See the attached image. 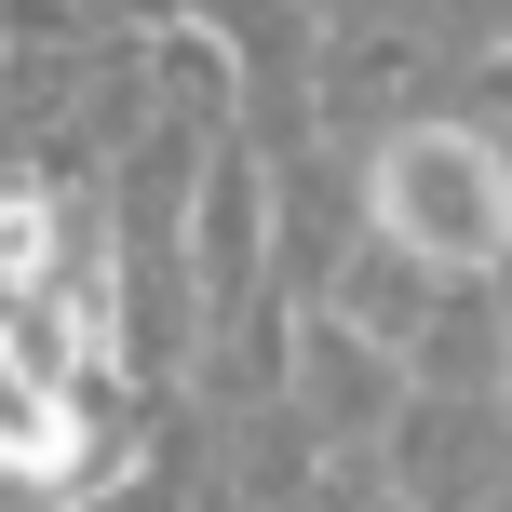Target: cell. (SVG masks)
Returning a JSON list of instances; mask_svg holds the SVG:
<instances>
[{
	"label": "cell",
	"instance_id": "1",
	"mask_svg": "<svg viewBox=\"0 0 512 512\" xmlns=\"http://www.w3.org/2000/svg\"><path fill=\"white\" fill-rule=\"evenodd\" d=\"M364 230L405 243L432 283H512V149L472 108L391 122L364 149Z\"/></svg>",
	"mask_w": 512,
	"mask_h": 512
},
{
	"label": "cell",
	"instance_id": "2",
	"mask_svg": "<svg viewBox=\"0 0 512 512\" xmlns=\"http://www.w3.org/2000/svg\"><path fill=\"white\" fill-rule=\"evenodd\" d=\"M135 445H149V418H135V405H95V391L0 310V486L41 499V512H68V499L122 486Z\"/></svg>",
	"mask_w": 512,
	"mask_h": 512
},
{
	"label": "cell",
	"instance_id": "3",
	"mask_svg": "<svg viewBox=\"0 0 512 512\" xmlns=\"http://www.w3.org/2000/svg\"><path fill=\"white\" fill-rule=\"evenodd\" d=\"M176 270H189V310H256L283 283V162L256 135H216L203 189H189V230H176Z\"/></svg>",
	"mask_w": 512,
	"mask_h": 512
},
{
	"label": "cell",
	"instance_id": "4",
	"mask_svg": "<svg viewBox=\"0 0 512 512\" xmlns=\"http://www.w3.org/2000/svg\"><path fill=\"white\" fill-rule=\"evenodd\" d=\"M378 472L405 512H499L512 499V405H459V391H405L378 432Z\"/></svg>",
	"mask_w": 512,
	"mask_h": 512
},
{
	"label": "cell",
	"instance_id": "5",
	"mask_svg": "<svg viewBox=\"0 0 512 512\" xmlns=\"http://www.w3.org/2000/svg\"><path fill=\"white\" fill-rule=\"evenodd\" d=\"M405 391H418V378H405L391 351H364L337 310H310V324H297V418L337 445V459H378V432L405 418Z\"/></svg>",
	"mask_w": 512,
	"mask_h": 512
},
{
	"label": "cell",
	"instance_id": "6",
	"mask_svg": "<svg viewBox=\"0 0 512 512\" xmlns=\"http://www.w3.org/2000/svg\"><path fill=\"white\" fill-rule=\"evenodd\" d=\"M445 297H459V283H432L405 243H378V230H351V243H337V270H324V310L364 337V351H391V364H418V337H432Z\"/></svg>",
	"mask_w": 512,
	"mask_h": 512
},
{
	"label": "cell",
	"instance_id": "7",
	"mask_svg": "<svg viewBox=\"0 0 512 512\" xmlns=\"http://www.w3.org/2000/svg\"><path fill=\"white\" fill-rule=\"evenodd\" d=\"M81 256V189H54L41 162H0V310H41Z\"/></svg>",
	"mask_w": 512,
	"mask_h": 512
},
{
	"label": "cell",
	"instance_id": "8",
	"mask_svg": "<svg viewBox=\"0 0 512 512\" xmlns=\"http://www.w3.org/2000/svg\"><path fill=\"white\" fill-rule=\"evenodd\" d=\"M405 378L459 391V405H512V283H459V297L432 310V337H418Z\"/></svg>",
	"mask_w": 512,
	"mask_h": 512
},
{
	"label": "cell",
	"instance_id": "9",
	"mask_svg": "<svg viewBox=\"0 0 512 512\" xmlns=\"http://www.w3.org/2000/svg\"><path fill=\"white\" fill-rule=\"evenodd\" d=\"M95 41L108 27L81 14V0H0V54H14V68H81Z\"/></svg>",
	"mask_w": 512,
	"mask_h": 512
},
{
	"label": "cell",
	"instance_id": "10",
	"mask_svg": "<svg viewBox=\"0 0 512 512\" xmlns=\"http://www.w3.org/2000/svg\"><path fill=\"white\" fill-rule=\"evenodd\" d=\"M310 512H405V499H391V472H378V459H324Z\"/></svg>",
	"mask_w": 512,
	"mask_h": 512
},
{
	"label": "cell",
	"instance_id": "11",
	"mask_svg": "<svg viewBox=\"0 0 512 512\" xmlns=\"http://www.w3.org/2000/svg\"><path fill=\"white\" fill-rule=\"evenodd\" d=\"M472 122L512 135V41H499V54H472Z\"/></svg>",
	"mask_w": 512,
	"mask_h": 512
},
{
	"label": "cell",
	"instance_id": "12",
	"mask_svg": "<svg viewBox=\"0 0 512 512\" xmlns=\"http://www.w3.org/2000/svg\"><path fill=\"white\" fill-rule=\"evenodd\" d=\"M0 162H14V54H0Z\"/></svg>",
	"mask_w": 512,
	"mask_h": 512
},
{
	"label": "cell",
	"instance_id": "13",
	"mask_svg": "<svg viewBox=\"0 0 512 512\" xmlns=\"http://www.w3.org/2000/svg\"><path fill=\"white\" fill-rule=\"evenodd\" d=\"M297 14H310V27H337V14H378V0H297Z\"/></svg>",
	"mask_w": 512,
	"mask_h": 512
},
{
	"label": "cell",
	"instance_id": "14",
	"mask_svg": "<svg viewBox=\"0 0 512 512\" xmlns=\"http://www.w3.org/2000/svg\"><path fill=\"white\" fill-rule=\"evenodd\" d=\"M81 14H95V0H81ZM149 14H176V0H149Z\"/></svg>",
	"mask_w": 512,
	"mask_h": 512
}]
</instances>
